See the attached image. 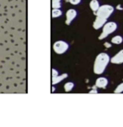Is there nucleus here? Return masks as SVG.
I'll use <instances>...</instances> for the list:
<instances>
[{"label":"nucleus","instance_id":"3","mask_svg":"<svg viewBox=\"0 0 123 127\" xmlns=\"http://www.w3.org/2000/svg\"><path fill=\"white\" fill-rule=\"evenodd\" d=\"M118 28L117 24L113 21H110V22H106L105 24V25L103 26L102 29V33L100 34V35L99 36V40H104L105 38H106L108 35H110L111 34L114 33Z\"/></svg>","mask_w":123,"mask_h":127},{"label":"nucleus","instance_id":"1","mask_svg":"<svg viewBox=\"0 0 123 127\" xmlns=\"http://www.w3.org/2000/svg\"><path fill=\"white\" fill-rule=\"evenodd\" d=\"M111 62V57L105 52H101L96 57L94 62V74L100 75L106 69L108 64Z\"/></svg>","mask_w":123,"mask_h":127},{"label":"nucleus","instance_id":"9","mask_svg":"<svg viewBox=\"0 0 123 127\" xmlns=\"http://www.w3.org/2000/svg\"><path fill=\"white\" fill-rule=\"evenodd\" d=\"M89 7L91 8L92 11L94 12V14H95L97 12V10L99 9V8L100 7V3H99L98 0H91L89 3Z\"/></svg>","mask_w":123,"mask_h":127},{"label":"nucleus","instance_id":"19","mask_svg":"<svg viewBox=\"0 0 123 127\" xmlns=\"http://www.w3.org/2000/svg\"><path fill=\"white\" fill-rule=\"evenodd\" d=\"M89 93H90V94H97V93H98V91H97L96 89H93L92 90H90Z\"/></svg>","mask_w":123,"mask_h":127},{"label":"nucleus","instance_id":"15","mask_svg":"<svg viewBox=\"0 0 123 127\" xmlns=\"http://www.w3.org/2000/svg\"><path fill=\"white\" fill-rule=\"evenodd\" d=\"M51 7H52V8H60V7H61V2H52Z\"/></svg>","mask_w":123,"mask_h":127},{"label":"nucleus","instance_id":"11","mask_svg":"<svg viewBox=\"0 0 123 127\" xmlns=\"http://www.w3.org/2000/svg\"><path fill=\"white\" fill-rule=\"evenodd\" d=\"M123 42V38L121 35H115L111 39V43L115 45H120Z\"/></svg>","mask_w":123,"mask_h":127},{"label":"nucleus","instance_id":"13","mask_svg":"<svg viewBox=\"0 0 123 127\" xmlns=\"http://www.w3.org/2000/svg\"><path fill=\"white\" fill-rule=\"evenodd\" d=\"M73 87H74V84H73V83L68 82V83H67L64 84V90H65L66 92H70L71 90L73 89Z\"/></svg>","mask_w":123,"mask_h":127},{"label":"nucleus","instance_id":"4","mask_svg":"<svg viewBox=\"0 0 123 127\" xmlns=\"http://www.w3.org/2000/svg\"><path fill=\"white\" fill-rule=\"evenodd\" d=\"M68 49V44L63 40H58L53 44V51L57 54L62 55L64 52H66Z\"/></svg>","mask_w":123,"mask_h":127},{"label":"nucleus","instance_id":"18","mask_svg":"<svg viewBox=\"0 0 123 127\" xmlns=\"http://www.w3.org/2000/svg\"><path fill=\"white\" fill-rule=\"evenodd\" d=\"M51 72H52V77H57V75H58V72L56 69H52Z\"/></svg>","mask_w":123,"mask_h":127},{"label":"nucleus","instance_id":"10","mask_svg":"<svg viewBox=\"0 0 123 127\" xmlns=\"http://www.w3.org/2000/svg\"><path fill=\"white\" fill-rule=\"evenodd\" d=\"M66 77H68V74L67 73H63V74H61L59 76V75H57V77H52V84H57V83H60V82H62L63 79H65Z\"/></svg>","mask_w":123,"mask_h":127},{"label":"nucleus","instance_id":"6","mask_svg":"<svg viewBox=\"0 0 123 127\" xmlns=\"http://www.w3.org/2000/svg\"><path fill=\"white\" fill-rule=\"evenodd\" d=\"M77 12L75 9H68L66 13V25H69L71 22L76 18Z\"/></svg>","mask_w":123,"mask_h":127},{"label":"nucleus","instance_id":"21","mask_svg":"<svg viewBox=\"0 0 123 127\" xmlns=\"http://www.w3.org/2000/svg\"><path fill=\"white\" fill-rule=\"evenodd\" d=\"M61 0H52V2H60Z\"/></svg>","mask_w":123,"mask_h":127},{"label":"nucleus","instance_id":"22","mask_svg":"<svg viewBox=\"0 0 123 127\" xmlns=\"http://www.w3.org/2000/svg\"><path fill=\"white\" fill-rule=\"evenodd\" d=\"M65 1H66V2H68V1H69V0H65Z\"/></svg>","mask_w":123,"mask_h":127},{"label":"nucleus","instance_id":"16","mask_svg":"<svg viewBox=\"0 0 123 127\" xmlns=\"http://www.w3.org/2000/svg\"><path fill=\"white\" fill-rule=\"evenodd\" d=\"M68 2H69L71 4H73V5H77V4H79L80 3L81 0H69Z\"/></svg>","mask_w":123,"mask_h":127},{"label":"nucleus","instance_id":"7","mask_svg":"<svg viewBox=\"0 0 123 127\" xmlns=\"http://www.w3.org/2000/svg\"><path fill=\"white\" fill-rule=\"evenodd\" d=\"M108 79L106 77H98L95 81V86L99 89H106L107 85H108Z\"/></svg>","mask_w":123,"mask_h":127},{"label":"nucleus","instance_id":"17","mask_svg":"<svg viewBox=\"0 0 123 127\" xmlns=\"http://www.w3.org/2000/svg\"><path fill=\"white\" fill-rule=\"evenodd\" d=\"M104 46H105V48H111V47L112 46V45L111 44V43H109V42H105Z\"/></svg>","mask_w":123,"mask_h":127},{"label":"nucleus","instance_id":"8","mask_svg":"<svg viewBox=\"0 0 123 127\" xmlns=\"http://www.w3.org/2000/svg\"><path fill=\"white\" fill-rule=\"evenodd\" d=\"M107 22V20H105V19H101L98 17H96L95 20L93 23V27H94V30H100L101 27H103L105 25V24Z\"/></svg>","mask_w":123,"mask_h":127},{"label":"nucleus","instance_id":"2","mask_svg":"<svg viewBox=\"0 0 123 127\" xmlns=\"http://www.w3.org/2000/svg\"><path fill=\"white\" fill-rule=\"evenodd\" d=\"M114 12V7L110 4H104V5H101L99 9L97 10L95 14H94L96 17L100 18L101 19H105L107 20L111 16V14Z\"/></svg>","mask_w":123,"mask_h":127},{"label":"nucleus","instance_id":"5","mask_svg":"<svg viewBox=\"0 0 123 127\" xmlns=\"http://www.w3.org/2000/svg\"><path fill=\"white\" fill-rule=\"evenodd\" d=\"M111 62L113 64H122L123 63V49L118 51L116 54L111 58Z\"/></svg>","mask_w":123,"mask_h":127},{"label":"nucleus","instance_id":"12","mask_svg":"<svg viewBox=\"0 0 123 127\" xmlns=\"http://www.w3.org/2000/svg\"><path fill=\"white\" fill-rule=\"evenodd\" d=\"M62 15V11L59 8H53L51 11V16L52 18H57V17Z\"/></svg>","mask_w":123,"mask_h":127},{"label":"nucleus","instance_id":"14","mask_svg":"<svg viewBox=\"0 0 123 127\" xmlns=\"http://www.w3.org/2000/svg\"><path fill=\"white\" fill-rule=\"evenodd\" d=\"M114 93H115V94H121V93H123V83H120V84L116 88Z\"/></svg>","mask_w":123,"mask_h":127},{"label":"nucleus","instance_id":"23","mask_svg":"<svg viewBox=\"0 0 123 127\" xmlns=\"http://www.w3.org/2000/svg\"><path fill=\"white\" fill-rule=\"evenodd\" d=\"M122 81H123V79H122Z\"/></svg>","mask_w":123,"mask_h":127},{"label":"nucleus","instance_id":"20","mask_svg":"<svg viewBox=\"0 0 123 127\" xmlns=\"http://www.w3.org/2000/svg\"><path fill=\"white\" fill-rule=\"evenodd\" d=\"M116 8H117V9H119V10H122V9H123V8L120 5V4H119V5H117V7H116Z\"/></svg>","mask_w":123,"mask_h":127}]
</instances>
